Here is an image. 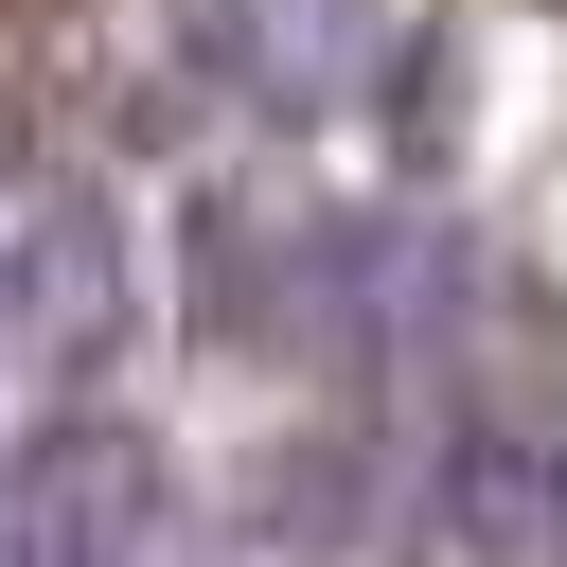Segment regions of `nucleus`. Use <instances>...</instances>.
I'll list each match as a JSON object with an SVG mask.
<instances>
[{"label":"nucleus","instance_id":"1","mask_svg":"<svg viewBox=\"0 0 567 567\" xmlns=\"http://www.w3.org/2000/svg\"><path fill=\"white\" fill-rule=\"evenodd\" d=\"M0 549H18V567H142V549H159V443L106 425V408L35 425V443L0 461Z\"/></svg>","mask_w":567,"mask_h":567},{"label":"nucleus","instance_id":"2","mask_svg":"<svg viewBox=\"0 0 567 567\" xmlns=\"http://www.w3.org/2000/svg\"><path fill=\"white\" fill-rule=\"evenodd\" d=\"M177 53H195V89L301 124V106L372 89V0H177Z\"/></svg>","mask_w":567,"mask_h":567},{"label":"nucleus","instance_id":"3","mask_svg":"<svg viewBox=\"0 0 567 567\" xmlns=\"http://www.w3.org/2000/svg\"><path fill=\"white\" fill-rule=\"evenodd\" d=\"M106 337H124V213H35V230H0V354L18 372H106Z\"/></svg>","mask_w":567,"mask_h":567},{"label":"nucleus","instance_id":"4","mask_svg":"<svg viewBox=\"0 0 567 567\" xmlns=\"http://www.w3.org/2000/svg\"><path fill=\"white\" fill-rule=\"evenodd\" d=\"M443 514H461V567H567V443H461L443 461Z\"/></svg>","mask_w":567,"mask_h":567},{"label":"nucleus","instance_id":"5","mask_svg":"<svg viewBox=\"0 0 567 567\" xmlns=\"http://www.w3.org/2000/svg\"><path fill=\"white\" fill-rule=\"evenodd\" d=\"M195 248H213V337H301V284H319V213H284V195H213L195 213Z\"/></svg>","mask_w":567,"mask_h":567},{"label":"nucleus","instance_id":"6","mask_svg":"<svg viewBox=\"0 0 567 567\" xmlns=\"http://www.w3.org/2000/svg\"><path fill=\"white\" fill-rule=\"evenodd\" d=\"M0 195H18V89H0Z\"/></svg>","mask_w":567,"mask_h":567}]
</instances>
